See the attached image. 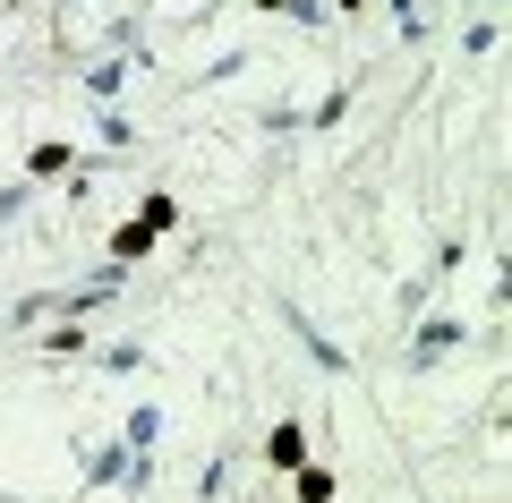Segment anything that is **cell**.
I'll return each instance as SVG.
<instances>
[{"mask_svg": "<svg viewBox=\"0 0 512 503\" xmlns=\"http://www.w3.org/2000/svg\"><path fill=\"white\" fill-rule=\"evenodd\" d=\"M120 444L137 452V461H154V444H163V410H154V401H137V410H128V427H120Z\"/></svg>", "mask_w": 512, "mask_h": 503, "instance_id": "ba28073f", "label": "cell"}, {"mask_svg": "<svg viewBox=\"0 0 512 503\" xmlns=\"http://www.w3.org/2000/svg\"><path fill=\"white\" fill-rule=\"evenodd\" d=\"M128 145H137V120L128 111H103V154H128Z\"/></svg>", "mask_w": 512, "mask_h": 503, "instance_id": "4fadbf2b", "label": "cell"}, {"mask_svg": "<svg viewBox=\"0 0 512 503\" xmlns=\"http://www.w3.org/2000/svg\"><path fill=\"white\" fill-rule=\"evenodd\" d=\"M146 478H154V461H137L128 444H94L86 452V486H128V495H137Z\"/></svg>", "mask_w": 512, "mask_h": 503, "instance_id": "7a4b0ae2", "label": "cell"}, {"mask_svg": "<svg viewBox=\"0 0 512 503\" xmlns=\"http://www.w3.org/2000/svg\"><path fill=\"white\" fill-rule=\"evenodd\" d=\"M342 111H350V94H325V103L308 111V128H342Z\"/></svg>", "mask_w": 512, "mask_h": 503, "instance_id": "9a60e30c", "label": "cell"}, {"mask_svg": "<svg viewBox=\"0 0 512 503\" xmlns=\"http://www.w3.org/2000/svg\"><path fill=\"white\" fill-rule=\"evenodd\" d=\"M333 9H367V0H333Z\"/></svg>", "mask_w": 512, "mask_h": 503, "instance_id": "e0dca14e", "label": "cell"}, {"mask_svg": "<svg viewBox=\"0 0 512 503\" xmlns=\"http://www.w3.org/2000/svg\"><path fill=\"white\" fill-rule=\"evenodd\" d=\"M384 9H393V35H402V43H427V35H436L419 0H384Z\"/></svg>", "mask_w": 512, "mask_h": 503, "instance_id": "8fae6325", "label": "cell"}, {"mask_svg": "<svg viewBox=\"0 0 512 503\" xmlns=\"http://www.w3.org/2000/svg\"><path fill=\"white\" fill-rule=\"evenodd\" d=\"M0 9H18V0H0Z\"/></svg>", "mask_w": 512, "mask_h": 503, "instance_id": "ac0fdd59", "label": "cell"}, {"mask_svg": "<svg viewBox=\"0 0 512 503\" xmlns=\"http://www.w3.org/2000/svg\"><path fill=\"white\" fill-rule=\"evenodd\" d=\"M291 495H299V503H333V495H342L333 461H299V469H291Z\"/></svg>", "mask_w": 512, "mask_h": 503, "instance_id": "9c48e42d", "label": "cell"}, {"mask_svg": "<svg viewBox=\"0 0 512 503\" xmlns=\"http://www.w3.org/2000/svg\"><path fill=\"white\" fill-rule=\"evenodd\" d=\"M120 94H128V60H94V69H86V103H94V120H103V111H120Z\"/></svg>", "mask_w": 512, "mask_h": 503, "instance_id": "277c9868", "label": "cell"}, {"mask_svg": "<svg viewBox=\"0 0 512 503\" xmlns=\"http://www.w3.org/2000/svg\"><path fill=\"white\" fill-rule=\"evenodd\" d=\"M248 9H256V18H282V9H291V0H248Z\"/></svg>", "mask_w": 512, "mask_h": 503, "instance_id": "2e32d148", "label": "cell"}, {"mask_svg": "<svg viewBox=\"0 0 512 503\" xmlns=\"http://www.w3.org/2000/svg\"><path fill=\"white\" fill-rule=\"evenodd\" d=\"M146 256H154V231H146V222H137V214H128L120 231H111V248H103V265H128V273H137V265H146Z\"/></svg>", "mask_w": 512, "mask_h": 503, "instance_id": "52a82bcc", "label": "cell"}, {"mask_svg": "<svg viewBox=\"0 0 512 503\" xmlns=\"http://www.w3.org/2000/svg\"><path fill=\"white\" fill-rule=\"evenodd\" d=\"M18 214H35V180H18V188H0V231H9V222Z\"/></svg>", "mask_w": 512, "mask_h": 503, "instance_id": "5bb4252c", "label": "cell"}, {"mask_svg": "<svg viewBox=\"0 0 512 503\" xmlns=\"http://www.w3.org/2000/svg\"><path fill=\"white\" fill-rule=\"evenodd\" d=\"M265 461H274V469H299V461H316V435L299 427V418H282V427L265 435Z\"/></svg>", "mask_w": 512, "mask_h": 503, "instance_id": "5b68a950", "label": "cell"}, {"mask_svg": "<svg viewBox=\"0 0 512 503\" xmlns=\"http://www.w3.org/2000/svg\"><path fill=\"white\" fill-rule=\"evenodd\" d=\"M282 324H291L299 342H308V359H316V367H325V376H350V350H342V342H333L325 324H308V307H299V299H282Z\"/></svg>", "mask_w": 512, "mask_h": 503, "instance_id": "3957f363", "label": "cell"}, {"mask_svg": "<svg viewBox=\"0 0 512 503\" xmlns=\"http://www.w3.org/2000/svg\"><path fill=\"white\" fill-rule=\"evenodd\" d=\"M453 350H470V316H453V307H427L419 333H410V350H402V367H410V376H436Z\"/></svg>", "mask_w": 512, "mask_h": 503, "instance_id": "6da1fadb", "label": "cell"}, {"mask_svg": "<svg viewBox=\"0 0 512 503\" xmlns=\"http://www.w3.org/2000/svg\"><path fill=\"white\" fill-rule=\"evenodd\" d=\"M94 367H111V376H137V367H146V342H111Z\"/></svg>", "mask_w": 512, "mask_h": 503, "instance_id": "7c38bea8", "label": "cell"}, {"mask_svg": "<svg viewBox=\"0 0 512 503\" xmlns=\"http://www.w3.org/2000/svg\"><path fill=\"white\" fill-rule=\"evenodd\" d=\"M487 9H495V0H487Z\"/></svg>", "mask_w": 512, "mask_h": 503, "instance_id": "d6986e66", "label": "cell"}, {"mask_svg": "<svg viewBox=\"0 0 512 503\" xmlns=\"http://www.w3.org/2000/svg\"><path fill=\"white\" fill-rule=\"evenodd\" d=\"M137 222H146L154 239H163V231H180V197H171V188H146V205H137Z\"/></svg>", "mask_w": 512, "mask_h": 503, "instance_id": "30bf717a", "label": "cell"}, {"mask_svg": "<svg viewBox=\"0 0 512 503\" xmlns=\"http://www.w3.org/2000/svg\"><path fill=\"white\" fill-rule=\"evenodd\" d=\"M69 162H77V145L43 137V145H26V180H35V188H52V180H69Z\"/></svg>", "mask_w": 512, "mask_h": 503, "instance_id": "8992f818", "label": "cell"}]
</instances>
